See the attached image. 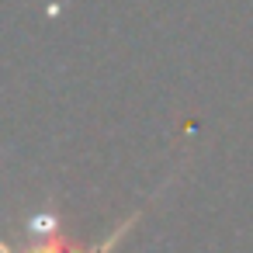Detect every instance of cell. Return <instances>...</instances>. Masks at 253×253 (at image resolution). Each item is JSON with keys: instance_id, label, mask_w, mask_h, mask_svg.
I'll return each instance as SVG.
<instances>
[{"instance_id": "6da1fadb", "label": "cell", "mask_w": 253, "mask_h": 253, "mask_svg": "<svg viewBox=\"0 0 253 253\" xmlns=\"http://www.w3.org/2000/svg\"><path fill=\"white\" fill-rule=\"evenodd\" d=\"M139 215H142V208H139V211H132V215H128L122 225H115V229H111V232H108V236H104L97 246H90V250H73V246L63 239L59 222H56V225H49V229H45V239H42V243H35V246H32V250H25V253H111V250H115V246L125 239V232H128V229L139 222ZM4 253H18V250H14L11 243H4Z\"/></svg>"}]
</instances>
